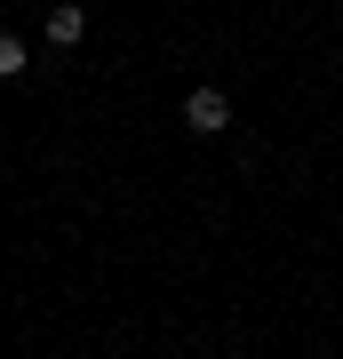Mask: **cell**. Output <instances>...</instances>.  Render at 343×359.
I'll return each mask as SVG.
<instances>
[{
    "instance_id": "obj_1",
    "label": "cell",
    "mask_w": 343,
    "mask_h": 359,
    "mask_svg": "<svg viewBox=\"0 0 343 359\" xmlns=\"http://www.w3.org/2000/svg\"><path fill=\"white\" fill-rule=\"evenodd\" d=\"M184 128H191V136H224V128H231V96H224V88H191V96H184Z\"/></svg>"
},
{
    "instance_id": "obj_2",
    "label": "cell",
    "mask_w": 343,
    "mask_h": 359,
    "mask_svg": "<svg viewBox=\"0 0 343 359\" xmlns=\"http://www.w3.org/2000/svg\"><path fill=\"white\" fill-rule=\"evenodd\" d=\"M48 40H56V48H80V40H88V8L56 0V8H48Z\"/></svg>"
},
{
    "instance_id": "obj_3",
    "label": "cell",
    "mask_w": 343,
    "mask_h": 359,
    "mask_svg": "<svg viewBox=\"0 0 343 359\" xmlns=\"http://www.w3.org/2000/svg\"><path fill=\"white\" fill-rule=\"evenodd\" d=\"M16 72H25V40L0 32V80H16Z\"/></svg>"
}]
</instances>
